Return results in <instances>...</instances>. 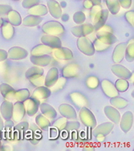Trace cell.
Wrapping results in <instances>:
<instances>
[{"label":"cell","mask_w":134,"mask_h":151,"mask_svg":"<svg viewBox=\"0 0 134 151\" xmlns=\"http://www.w3.org/2000/svg\"><path fill=\"white\" fill-rule=\"evenodd\" d=\"M125 18L130 25L133 27L134 26V12L133 11H129V12H126L125 15Z\"/></svg>","instance_id":"cell-50"},{"label":"cell","mask_w":134,"mask_h":151,"mask_svg":"<svg viewBox=\"0 0 134 151\" xmlns=\"http://www.w3.org/2000/svg\"><path fill=\"white\" fill-rule=\"evenodd\" d=\"M39 108L42 114L49 120H54L57 116V112L52 105L47 103H42L39 105Z\"/></svg>","instance_id":"cell-27"},{"label":"cell","mask_w":134,"mask_h":151,"mask_svg":"<svg viewBox=\"0 0 134 151\" xmlns=\"http://www.w3.org/2000/svg\"><path fill=\"white\" fill-rule=\"evenodd\" d=\"M48 12V9L44 4H38L35 6H32L28 9V14L32 15H36V16H44L46 15Z\"/></svg>","instance_id":"cell-31"},{"label":"cell","mask_w":134,"mask_h":151,"mask_svg":"<svg viewBox=\"0 0 134 151\" xmlns=\"http://www.w3.org/2000/svg\"><path fill=\"white\" fill-rule=\"evenodd\" d=\"M85 19H86V16H85V14L83 12H76L73 15V21L76 24H82V23H84Z\"/></svg>","instance_id":"cell-45"},{"label":"cell","mask_w":134,"mask_h":151,"mask_svg":"<svg viewBox=\"0 0 134 151\" xmlns=\"http://www.w3.org/2000/svg\"><path fill=\"white\" fill-rule=\"evenodd\" d=\"M100 29H102V30H105V31H108V32H113V28L111 27L110 26H108V25H107L106 23H105V25L101 27V28H100Z\"/></svg>","instance_id":"cell-56"},{"label":"cell","mask_w":134,"mask_h":151,"mask_svg":"<svg viewBox=\"0 0 134 151\" xmlns=\"http://www.w3.org/2000/svg\"><path fill=\"white\" fill-rule=\"evenodd\" d=\"M126 43H120L115 47L113 52V60L116 64H119L125 58Z\"/></svg>","instance_id":"cell-23"},{"label":"cell","mask_w":134,"mask_h":151,"mask_svg":"<svg viewBox=\"0 0 134 151\" xmlns=\"http://www.w3.org/2000/svg\"><path fill=\"white\" fill-rule=\"evenodd\" d=\"M110 104L113 107L116 108L117 109H122L128 106V102L125 98L117 96L111 97Z\"/></svg>","instance_id":"cell-35"},{"label":"cell","mask_w":134,"mask_h":151,"mask_svg":"<svg viewBox=\"0 0 134 151\" xmlns=\"http://www.w3.org/2000/svg\"><path fill=\"white\" fill-rule=\"evenodd\" d=\"M51 94H52V91L50 90L49 88L46 87L45 85H42L37 87L33 91L32 97L40 102L41 101L48 98L51 96Z\"/></svg>","instance_id":"cell-15"},{"label":"cell","mask_w":134,"mask_h":151,"mask_svg":"<svg viewBox=\"0 0 134 151\" xmlns=\"http://www.w3.org/2000/svg\"><path fill=\"white\" fill-rule=\"evenodd\" d=\"M44 71L42 68V67H39V66H35L34 65L33 67L30 68L28 69L27 70L26 73H25V76L27 79L29 80L30 78H32L34 76L39 75H44Z\"/></svg>","instance_id":"cell-37"},{"label":"cell","mask_w":134,"mask_h":151,"mask_svg":"<svg viewBox=\"0 0 134 151\" xmlns=\"http://www.w3.org/2000/svg\"><path fill=\"white\" fill-rule=\"evenodd\" d=\"M118 2L120 6L125 9L130 8L132 6V0H118Z\"/></svg>","instance_id":"cell-53"},{"label":"cell","mask_w":134,"mask_h":151,"mask_svg":"<svg viewBox=\"0 0 134 151\" xmlns=\"http://www.w3.org/2000/svg\"><path fill=\"white\" fill-rule=\"evenodd\" d=\"M93 6V3L91 2L90 0H85L84 2V6L86 9H91Z\"/></svg>","instance_id":"cell-55"},{"label":"cell","mask_w":134,"mask_h":151,"mask_svg":"<svg viewBox=\"0 0 134 151\" xmlns=\"http://www.w3.org/2000/svg\"><path fill=\"white\" fill-rule=\"evenodd\" d=\"M80 127V124L79 122H76V121H72V122H67L66 126L64 130L66 131H73L79 129Z\"/></svg>","instance_id":"cell-46"},{"label":"cell","mask_w":134,"mask_h":151,"mask_svg":"<svg viewBox=\"0 0 134 151\" xmlns=\"http://www.w3.org/2000/svg\"><path fill=\"white\" fill-rule=\"evenodd\" d=\"M52 48H51L44 44H39L32 48L31 51V55H51L52 53Z\"/></svg>","instance_id":"cell-28"},{"label":"cell","mask_w":134,"mask_h":151,"mask_svg":"<svg viewBox=\"0 0 134 151\" xmlns=\"http://www.w3.org/2000/svg\"><path fill=\"white\" fill-rule=\"evenodd\" d=\"M13 112V103L10 101H4L0 105V113L3 119L11 120Z\"/></svg>","instance_id":"cell-24"},{"label":"cell","mask_w":134,"mask_h":151,"mask_svg":"<svg viewBox=\"0 0 134 151\" xmlns=\"http://www.w3.org/2000/svg\"><path fill=\"white\" fill-rule=\"evenodd\" d=\"M80 73V66L77 64H69L64 66L62 70V75L64 78H74Z\"/></svg>","instance_id":"cell-13"},{"label":"cell","mask_w":134,"mask_h":151,"mask_svg":"<svg viewBox=\"0 0 134 151\" xmlns=\"http://www.w3.org/2000/svg\"><path fill=\"white\" fill-rule=\"evenodd\" d=\"M1 146H2V145H1V141H0V150H1Z\"/></svg>","instance_id":"cell-61"},{"label":"cell","mask_w":134,"mask_h":151,"mask_svg":"<svg viewBox=\"0 0 134 151\" xmlns=\"http://www.w3.org/2000/svg\"><path fill=\"white\" fill-rule=\"evenodd\" d=\"M30 60L32 64L39 67H46L52 63V58L50 55H31Z\"/></svg>","instance_id":"cell-18"},{"label":"cell","mask_w":134,"mask_h":151,"mask_svg":"<svg viewBox=\"0 0 134 151\" xmlns=\"http://www.w3.org/2000/svg\"><path fill=\"white\" fill-rule=\"evenodd\" d=\"M102 10V6L100 5H93L92 7L91 8V13H90V16L92 20L94 18L96 17V15L99 13L100 11Z\"/></svg>","instance_id":"cell-49"},{"label":"cell","mask_w":134,"mask_h":151,"mask_svg":"<svg viewBox=\"0 0 134 151\" xmlns=\"http://www.w3.org/2000/svg\"><path fill=\"white\" fill-rule=\"evenodd\" d=\"M14 122H12L11 119L7 120L4 124V129H6V133H12V130L14 129Z\"/></svg>","instance_id":"cell-52"},{"label":"cell","mask_w":134,"mask_h":151,"mask_svg":"<svg viewBox=\"0 0 134 151\" xmlns=\"http://www.w3.org/2000/svg\"><path fill=\"white\" fill-rule=\"evenodd\" d=\"M125 60L129 63L133 62L134 60V40L132 39L128 44H126L125 52Z\"/></svg>","instance_id":"cell-36"},{"label":"cell","mask_w":134,"mask_h":151,"mask_svg":"<svg viewBox=\"0 0 134 151\" xmlns=\"http://www.w3.org/2000/svg\"><path fill=\"white\" fill-rule=\"evenodd\" d=\"M25 109L24 103L21 101H16L13 104V112L11 119L14 122H20L25 116Z\"/></svg>","instance_id":"cell-17"},{"label":"cell","mask_w":134,"mask_h":151,"mask_svg":"<svg viewBox=\"0 0 134 151\" xmlns=\"http://www.w3.org/2000/svg\"><path fill=\"white\" fill-rule=\"evenodd\" d=\"M23 103H24L25 112L29 116H35L38 112L39 105H40V102L38 101L37 100H35L32 96H30L29 98L25 100Z\"/></svg>","instance_id":"cell-5"},{"label":"cell","mask_w":134,"mask_h":151,"mask_svg":"<svg viewBox=\"0 0 134 151\" xmlns=\"http://www.w3.org/2000/svg\"><path fill=\"white\" fill-rule=\"evenodd\" d=\"M40 1L41 0H24L22 3V6L24 8L30 9L32 6L39 4Z\"/></svg>","instance_id":"cell-48"},{"label":"cell","mask_w":134,"mask_h":151,"mask_svg":"<svg viewBox=\"0 0 134 151\" xmlns=\"http://www.w3.org/2000/svg\"><path fill=\"white\" fill-rule=\"evenodd\" d=\"M3 22H4V21H3V19L0 17V27H2V25H3Z\"/></svg>","instance_id":"cell-60"},{"label":"cell","mask_w":134,"mask_h":151,"mask_svg":"<svg viewBox=\"0 0 134 151\" xmlns=\"http://www.w3.org/2000/svg\"><path fill=\"white\" fill-rule=\"evenodd\" d=\"M12 7L9 5H5V4H0V16L7 15L10 11H11Z\"/></svg>","instance_id":"cell-51"},{"label":"cell","mask_w":134,"mask_h":151,"mask_svg":"<svg viewBox=\"0 0 134 151\" xmlns=\"http://www.w3.org/2000/svg\"><path fill=\"white\" fill-rule=\"evenodd\" d=\"M93 5H100L101 4V0H90Z\"/></svg>","instance_id":"cell-58"},{"label":"cell","mask_w":134,"mask_h":151,"mask_svg":"<svg viewBox=\"0 0 134 151\" xmlns=\"http://www.w3.org/2000/svg\"><path fill=\"white\" fill-rule=\"evenodd\" d=\"M104 113L105 116L110 120L114 124H118L120 120V114L119 111L116 108L113 107L112 105H107L104 109Z\"/></svg>","instance_id":"cell-22"},{"label":"cell","mask_w":134,"mask_h":151,"mask_svg":"<svg viewBox=\"0 0 134 151\" xmlns=\"http://www.w3.org/2000/svg\"><path fill=\"white\" fill-rule=\"evenodd\" d=\"M111 70L114 75L117 76L118 78L125 79V80H128L131 77L132 73L130 70H128L127 68H125L123 65H120L119 64H116L112 66Z\"/></svg>","instance_id":"cell-14"},{"label":"cell","mask_w":134,"mask_h":151,"mask_svg":"<svg viewBox=\"0 0 134 151\" xmlns=\"http://www.w3.org/2000/svg\"><path fill=\"white\" fill-rule=\"evenodd\" d=\"M15 88L11 87L10 84L3 83L0 84V93L2 94V96L6 99V101H15Z\"/></svg>","instance_id":"cell-25"},{"label":"cell","mask_w":134,"mask_h":151,"mask_svg":"<svg viewBox=\"0 0 134 151\" xmlns=\"http://www.w3.org/2000/svg\"><path fill=\"white\" fill-rule=\"evenodd\" d=\"M30 96H31V93H30V91L28 89H27V88L19 89V90L15 92V101L24 102L25 100L29 98Z\"/></svg>","instance_id":"cell-39"},{"label":"cell","mask_w":134,"mask_h":151,"mask_svg":"<svg viewBox=\"0 0 134 151\" xmlns=\"http://www.w3.org/2000/svg\"><path fill=\"white\" fill-rule=\"evenodd\" d=\"M59 112L62 116L67 118V120H76L77 114L75 109L70 105L62 104L59 106Z\"/></svg>","instance_id":"cell-19"},{"label":"cell","mask_w":134,"mask_h":151,"mask_svg":"<svg viewBox=\"0 0 134 151\" xmlns=\"http://www.w3.org/2000/svg\"><path fill=\"white\" fill-rule=\"evenodd\" d=\"M42 21H43V18L41 16L29 15L24 18L22 23L26 27H36L39 25Z\"/></svg>","instance_id":"cell-32"},{"label":"cell","mask_w":134,"mask_h":151,"mask_svg":"<svg viewBox=\"0 0 134 151\" xmlns=\"http://www.w3.org/2000/svg\"><path fill=\"white\" fill-rule=\"evenodd\" d=\"M47 9L51 15L55 19H60L62 15V8L60 4L55 0H48L47 2Z\"/></svg>","instance_id":"cell-21"},{"label":"cell","mask_w":134,"mask_h":151,"mask_svg":"<svg viewBox=\"0 0 134 151\" xmlns=\"http://www.w3.org/2000/svg\"><path fill=\"white\" fill-rule=\"evenodd\" d=\"M96 39H98L102 43L108 45H113L117 42V38L113 35V32L99 29L96 31Z\"/></svg>","instance_id":"cell-7"},{"label":"cell","mask_w":134,"mask_h":151,"mask_svg":"<svg viewBox=\"0 0 134 151\" xmlns=\"http://www.w3.org/2000/svg\"><path fill=\"white\" fill-rule=\"evenodd\" d=\"M7 59V52L3 49H0V62L6 60Z\"/></svg>","instance_id":"cell-54"},{"label":"cell","mask_w":134,"mask_h":151,"mask_svg":"<svg viewBox=\"0 0 134 151\" xmlns=\"http://www.w3.org/2000/svg\"><path fill=\"white\" fill-rule=\"evenodd\" d=\"M114 128V123L112 122H105L99 125H96L92 131V135L96 136H108Z\"/></svg>","instance_id":"cell-9"},{"label":"cell","mask_w":134,"mask_h":151,"mask_svg":"<svg viewBox=\"0 0 134 151\" xmlns=\"http://www.w3.org/2000/svg\"><path fill=\"white\" fill-rule=\"evenodd\" d=\"M28 52L21 47H12L7 52V58L13 60H20L27 58Z\"/></svg>","instance_id":"cell-6"},{"label":"cell","mask_w":134,"mask_h":151,"mask_svg":"<svg viewBox=\"0 0 134 151\" xmlns=\"http://www.w3.org/2000/svg\"><path fill=\"white\" fill-rule=\"evenodd\" d=\"M14 1H19V0H14Z\"/></svg>","instance_id":"cell-62"},{"label":"cell","mask_w":134,"mask_h":151,"mask_svg":"<svg viewBox=\"0 0 134 151\" xmlns=\"http://www.w3.org/2000/svg\"><path fill=\"white\" fill-rule=\"evenodd\" d=\"M108 14H109V12L108 11V9L102 8V10L96 15V17L92 19V23H93L92 25H93L95 31H98L106 23V21L108 17Z\"/></svg>","instance_id":"cell-11"},{"label":"cell","mask_w":134,"mask_h":151,"mask_svg":"<svg viewBox=\"0 0 134 151\" xmlns=\"http://www.w3.org/2000/svg\"><path fill=\"white\" fill-rule=\"evenodd\" d=\"M80 120L84 125L89 129H94L96 126V119L92 112L87 107L81 108L79 113Z\"/></svg>","instance_id":"cell-2"},{"label":"cell","mask_w":134,"mask_h":151,"mask_svg":"<svg viewBox=\"0 0 134 151\" xmlns=\"http://www.w3.org/2000/svg\"><path fill=\"white\" fill-rule=\"evenodd\" d=\"M77 47L78 49L84 53L85 55L87 56H92L95 53L93 44L92 42L87 37V36H83V37L78 38L77 40Z\"/></svg>","instance_id":"cell-3"},{"label":"cell","mask_w":134,"mask_h":151,"mask_svg":"<svg viewBox=\"0 0 134 151\" xmlns=\"http://www.w3.org/2000/svg\"><path fill=\"white\" fill-rule=\"evenodd\" d=\"M120 127L124 133H128L133 125V113L131 111H127L123 114L120 120Z\"/></svg>","instance_id":"cell-8"},{"label":"cell","mask_w":134,"mask_h":151,"mask_svg":"<svg viewBox=\"0 0 134 151\" xmlns=\"http://www.w3.org/2000/svg\"><path fill=\"white\" fill-rule=\"evenodd\" d=\"M92 44H93L94 49H95V51H97V52H104L105 50L108 49L109 47H110V45L104 44L101 41H100L98 39H96Z\"/></svg>","instance_id":"cell-43"},{"label":"cell","mask_w":134,"mask_h":151,"mask_svg":"<svg viewBox=\"0 0 134 151\" xmlns=\"http://www.w3.org/2000/svg\"><path fill=\"white\" fill-rule=\"evenodd\" d=\"M35 123L38 125V127L42 130L47 131L51 127V122L49 119L44 116L43 114H39L35 117Z\"/></svg>","instance_id":"cell-33"},{"label":"cell","mask_w":134,"mask_h":151,"mask_svg":"<svg viewBox=\"0 0 134 151\" xmlns=\"http://www.w3.org/2000/svg\"><path fill=\"white\" fill-rule=\"evenodd\" d=\"M67 119L65 117H59V119H57L54 123H53V127L56 129H58L59 131H63L65 129L66 124H67Z\"/></svg>","instance_id":"cell-42"},{"label":"cell","mask_w":134,"mask_h":151,"mask_svg":"<svg viewBox=\"0 0 134 151\" xmlns=\"http://www.w3.org/2000/svg\"><path fill=\"white\" fill-rule=\"evenodd\" d=\"M115 87L117 88V90L119 93H124L128 90V88H129V83L127 81V80L125 79L119 78L117 80L116 83H115Z\"/></svg>","instance_id":"cell-40"},{"label":"cell","mask_w":134,"mask_h":151,"mask_svg":"<svg viewBox=\"0 0 134 151\" xmlns=\"http://www.w3.org/2000/svg\"><path fill=\"white\" fill-rule=\"evenodd\" d=\"M52 54L55 58L60 60H71L74 57L72 52L69 48L62 46L54 48V50H52Z\"/></svg>","instance_id":"cell-12"},{"label":"cell","mask_w":134,"mask_h":151,"mask_svg":"<svg viewBox=\"0 0 134 151\" xmlns=\"http://www.w3.org/2000/svg\"><path fill=\"white\" fill-rule=\"evenodd\" d=\"M42 31L47 35L60 36L64 33V27L57 21H48L43 24Z\"/></svg>","instance_id":"cell-1"},{"label":"cell","mask_w":134,"mask_h":151,"mask_svg":"<svg viewBox=\"0 0 134 151\" xmlns=\"http://www.w3.org/2000/svg\"><path fill=\"white\" fill-rule=\"evenodd\" d=\"M106 5L108 7V11L113 15H117L120 12V6L118 0H105Z\"/></svg>","instance_id":"cell-38"},{"label":"cell","mask_w":134,"mask_h":151,"mask_svg":"<svg viewBox=\"0 0 134 151\" xmlns=\"http://www.w3.org/2000/svg\"><path fill=\"white\" fill-rule=\"evenodd\" d=\"M66 82H67L66 81V78H64V77L59 78L57 80V81L55 82V84L52 86L53 92H57V91L62 89L65 86Z\"/></svg>","instance_id":"cell-47"},{"label":"cell","mask_w":134,"mask_h":151,"mask_svg":"<svg viewBox=\"0 0 134 151\" xmlns=\"http://www.w3.org/2000/svg\"><path fill=\"white\" fill-rule=\"evenodd\" d=\"M4 129V122H3V117L0 115V131H2Z\"/></svg>","instance_id":"cell-57"},{"label":"cell","mask_w":134,"mask_h":151,"mask_svg":"<svg viewBox=\"0 0 134 151\" xmlns=\"http://www.w3.org/2000/svg\"><path fill=\"white\" fill-rule=\"evenodd\" d=\"M44 75H39L34 76L32 78L29 79V81L32 83L34 86L39 87V86H42L44 85Z\"/></svg>","instance_id":"cell-44"},{"label":"cell","mask_w":134,"mask_h":151,"mask_svg":"<svg viewBox=\"0 0 134 151\" xmlns=\"http://www.w3.org/2000/svg\"><path fill=\"white\" fill-rule=\"evenodd\" d=\"M2 35L6 40H11L15 34V29L14 26L11 25L9 22H3V25L0 27Z\"/></svg>","instance_id":"cell-29"},{"label":"cell","mask_w":134,"mask_h":151,"mask_svg":"<svg viewBox=\"0 0 134 151\" xmlns=\"http://www.w3.org/2000/svg\"><path fill=\"white\" fill-rule=\"evenodd\" d=\"M101 89L106 96L111 98L113 96H117L119 95V92L117 90L113 83H112L108 80H104L101 81Z\"/></svg>","instance_id":"cell-16"},{"label":"cell","mask_w":134,"mask_h":151,"mask_svg":"<svg viewBox=\"0 0 134 151\" xmlns=\"http://www.w3.org/2000/svg\"><path fill=\"white\" fill-rule=\"evenodd\" d=\"M60 19H63V21H67L68 20V19H69V16H68V15H61Z\"/></svg>","instance_id":"cell-59"},{"label":"cell","mask_w":134,"mask_h":151,"mask_svg":"<svg viewBox=\"0 0 134 151\" xmlns=\"http://www.w3.org/2000/svg\"><path fill=\"white\" fill-rule=\"evenodd\" d=\"M8 22L14 27H18L22 24V18L20 14L16 11L11 10L7 13Z\"/></svg>","instance_id":"cell-34"},{"label":"cell","mask_w":134,"mask_h":151,"mask_svg":"<svg viewBox=\"0 0 134 151\" xmlns=\"http://www.w3.org/2000/svg\"><path fill=\"white\" fill-rule=\"evenodd\" d=\"M41 43L51 48H57L62 46V41L60 38L56 35L45 34L41 37Z\"/></svg>","instance_id":"cell-10"},{"label":"cell","mask_w":134,"mask_h":151,"mask_svg":"<svg viewBox=\"0 0 134 151\" xmlns=\"http://www.w3.org/2000/svg\"><path fill=\"white\" fill-rule=\"evenodd\" d=\"M86 85L87 88H89L90 89H95L99 86L100 81L98 77H96L95 76H90L86 79Z\"/></svg>","instance_id":"cell-41"},{"label":"cell","mask_w":134,"mask_h":151,"mask_svg":"<svg viewBox=\"0 0 134 151\" xmlns=\"http://www.w3.org/2000/svg\"><path fill=\"white\" fill-rule=\"evenodd\" d=\"M93 25L92 23H82L78 24L77 26L73 27L71 32L74 36L77 38L83 37V36H87L92 34L94 32Z\"/></svg>","instance_id":"cell-4"},{"label":"cell","mask_w":134,"mask_h":151,"mask_svg":"<svg viewBox=\"0 0 134 151\" xmlns=\"http://www.w3.org/2000/svg\"><path fill=\"white\" fill-rule=\"evenodd\" d=\"M59 70L57 68L53 67L47 72V76L44 78V85L47 88H52L59 79Z\"/></svg>","instance_id":"cell-20"},{"label":"cell","mask_w":134,"mask_h":151,"mask_svg":"<svg viewBox=\"0 0 134 151\" xmlns=\"http://www.w3.org/2000/svg\"><path fill=\"white\" fill-rule=\"evenodd\" d=\"M71 101L76 105L78 107H87L88 105V101L83 94L80 93H72L69 95Z\"/></svg>","instance_id":"cell-26"},{"label":"cell","mask_w":134,"mask_h":151,"mask_svg":"<svg viewBox=\"0 0 134 151\" xmlns=\"http://www.w3.org/2000/svg\"><path fill=\"white\" fill-rule=\"evenodd\" d=\"M28 126H29V125L26 122H21L19 124H18L17 125H15L13 129L14 130L12 131V133H14L15 137H16L18 140L23 139L25 132L27 131V129H28Z\"/></svg>","instance_id":"cell-30"}]
</instances>
